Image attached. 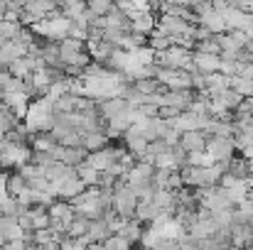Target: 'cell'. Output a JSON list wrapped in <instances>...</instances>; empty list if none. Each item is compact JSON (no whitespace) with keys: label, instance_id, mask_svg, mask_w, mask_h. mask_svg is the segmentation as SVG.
<instances>
[{"label":"cell","instance_id":"1","mask_svg":"<svg viewBox=\"0 0 253 250\" xmlns=\"http://www.w3.org/2000/svg\"><path fill=\"white\" fill-rule=\"evenodd\" d=\"M32 27V35L42 37V39H49V42H62L64 37H69V30H72V20H67L64 15L54 12L44 20H37Z\"/></svg>","mask_w":253,"mask_h":250},{"label":"cell","instance_id":"22","mask_svg":"<svg viewBox=\"0 0 253 250\" xmlns=\"http://www.w3.org/2000/svg\"><path fill=\"white\" fill-rule=\"evenodd\" d=\"M116 236L126 238L130 246H133V243H140V236H143V223H140V221H135V218H128V221L121 226V231H118Z\"/></svg>","mask_w":253,"mask_h":250},{"label":"cell","instance_id":"29","mask_svg":"<svg viewBox=\"0 0 253 250\" xmlns=\"http://www.w3.org/2000/svg\"><path fill=\"white\" fill-rule=\"evenodd\" d=\"M106 145H111L108 138H106V133H86L84 135V147L88 152H98V150H103Z\"/></svg>","mask_w":253,"mask_h":250},{"label":"cell","instance_id":"27","mask_svg":"<svg viewBox=\"0 0 253 250\" xmlns=\"http://www.w3.org/2000/svg\"><path fill=\"white\" fill-rule=\"evenodd\" d=\"M229 88H231V91H236L241 98H251V96H253V79L231 76V79H229Z\"/></svg>","mask_w":253,"mask_h":250},{"label":"cell","instance_id":"26","mask_svg":"<svg viewBox=\"0 0 253 250\" xmlns=\"http://www.w3.org/2000/svg\"><path fill=\"white\" fill-rule=\"evenodd\" d=\"M22 25L17 22V20H0V39H5V42H10V39H20V35H22Z\"/></svg>","mask_w":253,"mask_h":250},{"label":"cell","instance_id":"11","mask_svg":"<svg viewBox=\"0 0 253 250\" xmlns=\"http://www.w3.org/2000/svg\"><path fill=\"white\" fill-rule=\"evenodd\" d=\"M40 67H44L37 57H32V54H25V57H20V59H15L10 67H7V71L15 76V79H30L32 76V71L35 69H40Z\"/></svg>","mask_w":253,"mask_h":250},{"label":"cell","instance_id":"15","mask_svg":"<svg viewBox=\"0 0 253 250\" xmlns=\"http://www.w3.org/2000/svg\"><path fill=\"white\" fill-rule=\"evenodd\" d=\"M216 231H219L216 228V221H214V216H209V218H199L194 226H189L187 228V236L192 241H204V238H211Z\"/></svg>","mask_w":253,"mask_h":250},{"label":"cell","instance_id":"21","mask_svg":"<svg viewBox=\"0 0 253 250\" xmlns=\"http://www.w3.org/2000/svg\"><path fill=\"white\" fill-rule=\"evenodd\" d=\"M123 140H126V150L135 157V160H140L145 152H148V140L145 138H140V135H130V133H123Z\"/></svg>","mask_w":253,"mask_h":250},{"label":"cell","instance_id":"43","mask_svg":"<svg viewBox=\"0 0 253 250\" xmlns=\"http://www.w3.org/2000/svg\"><path fill=\"white\" fill-rule=\"evenodd\" d=\"M249 174L253 177V160H249Z\"/></svg>","mask_w":253,"mask_h":250},{"label":"cell","instance_id":"3","mask_svg":"<svg viewBox=\"0 0 253 250\" xmlns=\"http://www.w3.org/2000/svg\"><path fill=\"white\" fill-rule=\"evenodd\" d=\"M135 206H138V196L130 191V186H128L123 179H118V181L113 184V204H111V209H113L121 218H133Z\"/></svg>","mask_w":253,"mask_h":250},{"label":"cell","instance_id":"40","mask_svg":"<svg viewBox=\"0 0 253 250\" xmlns=\"http://www.w3.org/2000/svg\"><path fill=\"white\" fill-rule=\"evenodd\" d=\"M168 150H169V145L163 140V138L148 143V155H153V157H158V155H163V152H168Z\"/></svg>","mask_w":253,"mask_h":250},{"label":"cell","instance_id":"32","mask_svg":"<svg viewBox=\"0 0 253 250\" xmlns=\"http://www.w3.org/2000/svg\"><path fill=\"white\" fill-rule=\"evenodd\" d=\"M98 174H101L98 169L88 167L86 162H84V165H79V167H77V177H79V179L84 181L86 186H96V184H98Z\"/></svg>","mask_w":253,"mask_h":250},{"label":"cell","instance_id":"14","mask_svg":"<svg viewBox=\"0 0 253 250\" xmlns=\"http://www.w3.org/2000/svg\"><path fill=\"white\" fill-rule=\"evenodd\" d=\"M207 135L202 130H189V133H179V145L187 152H204L207 150Z\"/></svg>","mask_w":253,"mask_h":250},{"label":"cell","instance_id":"38","mask_svg":"<svg viewBox=\"0 0 253 250\" xmlns=\"http://www.w3.org/2000/svg\"><path fill=\"white\" fill-rule=\"evenodd\" d=\"M239 67H241V62H236V59H226V57H221V64H219V74H224V76H236L239 74Z\"/></svg>","mask_w":253,"mask_h":250},{"label":"cell","instance_id":"37","mask_svg":"<svg viewBox=\"0 0 253 250\" xmlns=\"http://www.w3.org/2000/svg\"><path fill=\"white\" fill-rule=\"evenodd\" d=\"M103 250H133V246L126 238H121V236H108L103 241Z\"/></svg>","mask_w":253,"mask_h":250},{"label":"cell","instance_id":"30","mask_svg":"<svg viewBox=\"0 0 253 250\" xmlns=\"http://www.w3.org/2000/svg\"><path fill=\"white\" fill-rule=\"evenodd\" d=\"M91 241L82 236V238H72V236H62L59 241H57V250H86Z\"/></svg>","mask_w":253,"mask_h":250},{"label":"cell","instance_id":"7","mask_svg":"<svg viewBox=\"0 0 253 250\" xmlns=\"http://www.w3.org/2000/svg\"><path fill=\"white\" fill-rule=\"evenodd\" d=\"M0 101H2V106L17 118V120H22L25 115H27V108H30V103H32V98L25 93V91H12V93H2L0 96Z\"/></svg>","mask_w":253,"mask_h":250},{"label":"cell","instance_id":"31","mask_svg":"<svg viewBox=\"0 0 253 250\" xmlns=\"http://www.w3.org/2000/svg\"><path fill=\"white\" fill-rule=\"evenodd\" d=\"M86 10L96 17H106L113 10V2L111 0H86Z\"/></svg>","mask_w":253,"mask_h":250},{"label":"cell","instance_id":"33","mask_svg":"<svg viewBox=\"0 0 253 250\" xmlns=\"http://www.w3.org/2000/svg\"><path fill=\"white\" fill-rule=\"evenodd\" d=\"M86 226H88V218L77 214V216L72 218V223L67 226V236H72V238H82V236H86Z\"/></svg>","mask_w":253,"mask_h":250},{"label":"cell","instance_id":"41","mask_svg":"<svg viewBox=\"0 0 253 250\" xmlns=\"http://www.w3.org/2000/svg\"><path fill=\"white\" fill-rule=\"evenodd\" d=\"M236 76H244V79H253V62L251 64H241L239 67V74Z\"/></svg>","mask_w":253,"mask_h":250},{"label":"cell","instance_id":"24","mask_svg":"<svg viewBox=\"0 0 253 250\" xmlns=\"http://www.w3.org/2000/svg\"><path fill=\"white\" fill-rule=\"evenodd\" d=\"M30 145H32V150H44V152H52V150H54L59 143L54 140V135H52V133H32Z\"/></svg>","mask_w":253,"mask_h":250},{"label":"cell","instance_id":"12","mask_svg":"<svg viewBox=\"0 0 253 250\" xmlns=\"http://www.w3.org/2000/svg\"><path fill=\"white\" fill-rule=\"evenodd\" d=\"M47 214H49L52 221H59V223H64V226H69L72 218L77 216L74 206H72L69 201H64V199H54V201L47 206Z\"/></svg>","mask_w":253,"mask_h":250},{"label":"cell","instance_id":"18","mask_svg":"<svg viewBox=\"0 0 253 250\" xmlns=\"http://www.w3.org/2000/svg\"><path fill=\"white\" fill-rule=\"evenodd\" d=\"M160 214V209L155 206V201L153 199H138V206H135V214H133V218L135 221H140V223H150V221H155V216Z\"/></svg>","mask_w":253,"mask_h":250},{"label":"cell","instance_id":"34","mask_svg":"<svg viewBox=\"0 0 253 250\" xmlns=\"http://www.w3.org/2000/svg\"><path fill=\"white\" fill-rule=\"evenodd\" d=\"M148 47L155 49V52H165L169 47H174V42H172V37H165V35H160V32H153V35L148 37Z\"/></svg>","mask_w":253,"mask_h":250},{"label":"cell","instance_id":"28","mask_svg":"<svg viewBox=\"0 0 253 250\" xmlns=\"http://www.w3.org/2000/svg\"><path fill=\"white\" fill-rule=\"evenodd\" d=\"M226 165H229L226 174H231L234 179H246L249 177V160L246 157H231Z\"/></svg>","mask_w":253,"mask_h":250},{"label":"cell","instance_id":"17","mask_svg":"<svg viewBox=\"0 0 253 250\" xmlns=\"http://www.w3.org/2000/svg\"><path fill=\"white\" fill-rule=\"evenodd\" d=\"M130 103H126L123 98H106V101H96V108H98V113L103 115V120H108V118H113V115H121V113H126V108H128Z\"/></svg>","mask_w":253,"mask_h":250},{"label":"cell","instance_id":"2","mask_svg":"<svg viewBox=\"0 0 253 250\" xmlns=\"http://www.w3.org/2000/svg\"><path fill=\"white\" fill-rule=\"evenodd\" d=\"M57 44H59V62L64 67H82V69H86L91 64V57L86 52V42L74 39V37H64Z\"/></svg>","mask_w":253,"mask_h":250},{"label":"cell","instance_id":"8","mask_svg":"<svg viewBox=\"0 0 253 250\" xmlns=\"http://www.w3.org/2000/svg\"><path fill=\"white\" fill-rule=\"evenodd\" d=\"M234 140L231 138H209L207 140V155L214 162H229L234 157Z\"/></svg>","mask_w":253,"mask_h":250},{"label":"cell","instance_id":"35","mask_svg":"<svg viewBox=\"0 0 253 250\" xmlns=\"http://www.w3.org/2000/svg\"><path fill=\"white\" fill-rule=\"evenodd\" d=\"M184 165H189V167H209V165H214V160L207 155V150L204 152H187V162Z\"/></svg>","mask_w":253,"mask_h":250},{"label":"cell","instance_id":"9","mask_svg":"<svg viewBox=\"0 0 253 250\" xmlns=\"http://www.w3.org/2000/svg\"><path fill=\"white\" fill-rule=\"evenodd\" d=\"M52 155H54V160H57V162H62V165L79 167V165H84V162H86V157H88V150H86L84 145H79V147L57 145V147L52 150Z\"/></svg>","mask_w":253,"mask_h":250},{"label":"cell","instance_id":"5","mask_svg":"<svg viewBox=\"0 0 253 250\" xmlns=\"http://www.w3.org/2000/svg\"><path fill=\"white\" fill-rule=\"evenodd\" d=\"M153 79L163 83L168 91H184V88H192V76L182 69H163V67H155V74Z\"/></svg>","mask_w":253,"mask_h":250},{"label":"cell","instance_id":"45","mask_svg":"<svg viewBox=\"0 0 253 250\" xmlns=\"http://www.w3.org/2000/svg\"><path fill=\"white\" fill-rule=\"evenodd\" d=\"M111 2H113V0H111Z\"/></svg>","mask_w":253,"mask_h":250},{"label":"cell","instance_id":"39","mask_svg":"<svg viewBox=\"0 0 253 250\" xmlns=\"http://www.w3.org/2000/svg\"><path fill=\"white\" fill-rule=\"evenodd\" d=\"M0 214L2 216H17V199L15 196H0Z\"/></svg>","mask_w":253,"mask_h":250},{"label":"cell","instance_id":"25","mask_svg":"<svg viewBox=\"0 0 253 250\" xmlns=\"http://www.w3.org/2000/svg\"><path fill=\"white\" fill-rule=\"evenodd\" d=\"M25 189H27V181H25V177L20 172L7 174V179H5V194L7 196H20Z\"/></svg>","mask_w":253,"mask_h":250},{"label":"cell","instance_id":"44","mask_svg":"<svg viewBox=\"0 0 253 250\" xmlns=\"http://www.w3.org/2000/svg\"><path fill=\"white\" fill-rule=\"evenodd\" d=\"M0 106H2V101H0Z\"/></svg>","mask_w":253,"mask_h":250},{"label":"cell","instance_id":"42","mask_svg":"<svg viewBox=\"0 0 253 250\" xmlns=\"http://www.w3.org/2000/svg\"><path fill=\"white\" fill-rule=\"evenodd\" d=\"M86 250H103V243H88Z\"/></svg>","mask_w":253,"mask_h":250},{"label":"cell","instance_id":"4","mask_svg":"<svg viewBox=\"0 0 253 250\" xmlns=\"http://www.w3.org/2000/svg\"><path fill=\"white\" fill-rule=\"evenodd\" d=\"M194 27L192 22L182 20V17H174V15H160L158 25H155V32L165 35V37H194Z\"/></svg>","mask_w":253,"mask_h":250},{"label":"cell","instance_id":"6","mask_svg":"<svg viewBox=\"0 0 253 250\" xmlns=\"http://www.w3.org/2000/svg\"><path fill=\"white\" fill-rule=\"evenodd\" d=\"M32 157V150L27 145H17V143H2V150H0V167H12V165H25L30 162Z\"/></svg>","mask_w":253,"mask_h":250},{"label":"cell","instance_id":"10","mask_svg":"<svg viewBox=\"0 0 253 250\" xmlns=\"http://www.w3.org/2000/svg\"><path fill=\"white\" fill-rule=\"evenodd\" d=\"M155 25H158V17H155L153 10H135L130 15V32H138V35L150 37L155 32Z\"/></svg>","mask_w":253,"mask_h":250},{"label":"cell","instance_id":"20","mask_svg":"<svg viewBox=\"0 0 253 250\" xmlns=\"http://www.w3.org/2000/svg\"><path fill=\"white\" fill-rule=\"evenodd\" d=\"M197 25H199V27H207L211 35H221V32H226V25H224V20H221V15H219L216 10H211L209 15L197 17Z\"/></svg>","mask_w":253,"mask_h":250},{"label":"cell","instance_id":"16","mask_svg":"<svg viewBox=\"0 0 253 250\" xmlns=\"http://www.w3.org/2000/svg\"><path fill=\"white\" fill-rule=\"evenodd\" d=\"M25 54H27V44L20 42V39H10V42H5V44L0 47V62H2L5 67H10L15 59H20V57H25Z\"/></svg>","mask_w":253,"mask_h":250},{"label":"cell","instance_id":"13","mask_svg":"<svg viewBox=\"0 0 253 250\" xmlns=\"http://www.w3.org/2000/svg\"><path fill=\"white\" fill-rule=\"evenodd\" d=\"M192 64L197 67L199 74H214L219 71V64H221V57L219 54H202V52H192Z\"/></svg>","mask_w":253,"mask_h":250},{"label":"cell","instance_id":"36","mask_svg":"<svg viewBox=\"0 0 253 250\" xmlns=\"http://www.w3.org/2000/svg\"><path fill=\"white\" fill-rule=\"evenodd\" d=\"M153 165H155V169H179V165H177V160L172 157V152H163V155H158L155 160H153Z\"/></svg>","mask_w":253,"mask_h":250},{"label":"cell","instance_id":"23","mask_svg":"<svg viewBox=\"0 0 253 250\" xmlns=\"http://www.w3.org/2000/svg\"><path fill=\"white\" fill-rule=\"evenodd\" d=\"M211 101H214L216 106L226 108V110H236V108H239V103H241L244 98H241L236 91H231V88H224V91H221V93H216Z\"/></svg>","mask_w":253,"mask_h":250},{"label":"cell","instance_id":"19","mask_svg":"<svg viewBox=\"0 0 253 250\" xmlns=\"http://www.w3.org/2000/svg\"><path fill=\"white\" fill-rule=\"evenodd\" d=\"M108 236H111V231H108V223H106L103 218H88L86 238H88L91 243H103Z\"/></svg>","mask_w":253,"mask_h":250}]
</instances>
